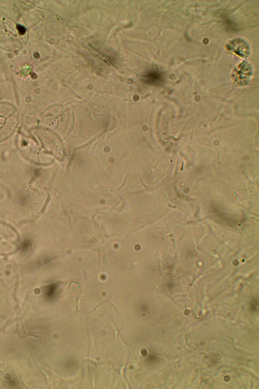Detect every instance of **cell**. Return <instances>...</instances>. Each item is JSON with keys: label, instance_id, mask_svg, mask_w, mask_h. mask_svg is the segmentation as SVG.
<instances>
[{"label": "cell", "instance_id": "obj_2", "mask_svg": "<svg viewBox=\"0 0 259 389\" xmlns=\"http://www.w3.org/2000/svg\"><path fill=\"white\" fill-rule=\"evenodd\" d=\"M146 77L152 84H158L162 81L161 74L158 72L153 71L149 73Z\"/></svg>", "mask_w": 259, "mask_h": 389}, {"label": "cell", "instance_id": "obj_1", "mask_svg": "<svg viewBox=\"0 0 259 389\" xmlns=\"http://www.w3.org/2000/svg\"><path fill=\"white\" fill-rule=\"evenodd\" d=\"M16 120L11 116L0 115V142L9 138L14 132Z\"/></svg>", "mask_w": 259, "mask_h": 389}]
</instances>
